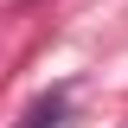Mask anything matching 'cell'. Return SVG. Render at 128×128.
I'll list each match as a JSON object with an SVG mask.
<instances>
[{
  "label": "cell",
  "instance_id": "cell-1",
  "mask_svg": "<svg viewBox=\"0 0 128 128\" xmlns=\"http://www.w3.org/2000/svg\"><path fill=\"white\" fill-rule=\"evenodd\" d=\"M58 115H64V90H51V96H38V102L26 109L19 128H58Z\"/></svg>",
  "mask_w": 128,
  "mask_h": 128
}]
</instances>
